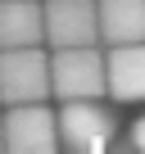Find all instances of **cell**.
<instances>
[{
  "label": "cell",
  "instance_id": "7",
  "mask_svg": "<svg viewBox=\"0 0 145 154\" xmlns=\"http://www.w3.org/2000/svg\"><path fill=\"white\" fill-rule=\"evenodd\" d=\"M95 32L104 45L145 41V0H95Z\"/></svg>",
  "mask_w": 145,
  "mask_h": 154
},
{
  "label": "cell",
  "instance_id": "9",
  "mask_svg": "<svg viewBox=\"0 0 145 154\" xmlns=\"http://www.w3.org/2000/svg\"><path fill=\"white\" fill-rule=\"evenodd\" d=\"M131 149H145V118H136L131 127Z\"/></svg>",
  "mask_w": 145,
  "mask_h": 154
},
{
  "label": "cell",
  "instance_id": "4",
  "mask_svg": "<svg viewBox=\"0 0 145 154\" xmlns=\"http://www.w3.org/2000/svg\"><path fill=\"white\" fill-rule=\"evenodd\" d=\"M0 131H5V149H14V154H50V149H59V131H54V109H50L45 100H27V104H5Z\"/></svg>",
  "mask_w": 145,
  "mask_h": 154
},
{
  "label": "cell",
  "instance_id": "8",
  "mask_svg": "<svg viewBox=\"0 0 145 154\" xmlns=\"http://www.w3.org/2000/svg\"><path fill=\"white\" fill-rule=\"evenodd\" d=\"M41 45V5L36 0H0V50Z\"/></svg>",
  "mask_w": 145,
  "mask_h": 154
},
{
  "label": "cell",
  "instance_id": "6",
  "mask_svg": "<svg viewBox=\"0 0 145 154\" xmlns=\"http://www.w3.org/2000/svg\"><path fill=\"white\" fill-rule=\"evenodd\" d=\"M104 95L118 104H140L145 100V41L109 45L104 54Z\"/></svg>",
  "mask_w": 145,
  "mask_h": 154
},
{
  "label": "cell",
  "instance_id": "10",
  "mask_svg": "<svg viewBox=\"0 0 145 154\" xmlns=\"http://www.w3.org/2000/svg\"><path fill=\"white\" fill-rule=\"evenodd\" d=\"M0 149H5V131H0Z\"/></svg>",
  "mask_w": 145,
  "mask_h": 154
},
{
  "label": "cell",
  "instance_id": "5",
  "mask_svg": "<svg viewBox=\"0 0 145 154\" xmlns=\"http://www.w3.org/2000/svg\"><path fill=\"white\" fill-rule=\"evenodd\" d=\"M41 41L59 45H95V0H45L41 5Z\"/></svg>",
  "mask_w": 145,
  "mask_h": 154
},
{
  "label": "cell",
  "instance_id": "3",
  "mask_svg": "<svg viewBox=\"0 0 145 154\" xmlns=\"http://www.w3.org/2000/svg\"><path fill=\"white\" fill-rule=\"evenodd\" d=\"M27 100H50V54H41V45L0 50V104Z\"/></svg>",
  "mask_w": 145,
  "mask_h": 154
},
{
  "label": "cell",
  "instance_id": "1",
  "mask_svg": "<svg viewBox=\"0 0 145 154\" xmlns=\"http://www.w3.org/2000/svg\"><path fill=\"white\" fill-rule=\"evenodd\" d=\"M54 131H59V145L72 154H100L113 145L118 118L104 100H59Z\"/></svg>",
  "mask_w": 145,
  "mask_h": 154
},
{
  "label": "cell",
  "instance_id": "2",
  "mask_svg": "<svg viewBox=\"0 0 145 154\" xmlns=\"http://www.w3.org/2000/svg\"><path fill=\"white\" fill-rule=\"evenodd\" d=\"M54 100H104V54L95 45H59L50 54Z\"/></svg>",
  "mask_w": 145,
  "mask_h": 154
}]
</instances>
